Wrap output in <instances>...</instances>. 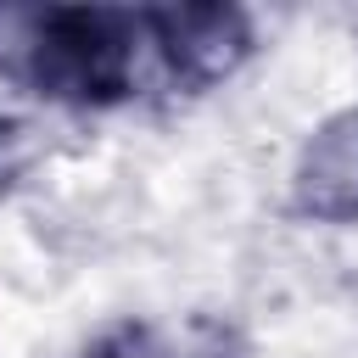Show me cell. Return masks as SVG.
<instances>
[{"instance_id":"cell-1","label":"cell","mask_w":358,"mask_h":358,"mask_svg":"<svg viewBox=\"0 0 358 358\" xmlns=\"http://www.w3.org/2000/svg\"><path fill=\"white\" fill-rule=\"evenodd\" d=\"M17 34L34 84L73 101H106L134 78L140 22L123 11H0Z\"/></svg>"},{"instance_id":"cell-2","label":"cell","mask_w":358,"mask_h":358,"mask_svg":"<svg viewBox=\"0 0 358 358\" xmlns=\"http://www.w3.org/2000/svg\"><path fill=\"white\" fill-rule=\"evenodd\" d=\"M296 196L319 218H358V112H347L324 134H313V145L296 168Z\"/></svg>"},{"instance_id":"cell-3","label":"cell","mask_w":358,"mask_h":358,"mask_svg":"<svg viewBox=\"0 0 358 358\" xmlns=\"http://www.w3.org/2000/svg\"><path fill=\"white\" fill-rule=\"evenodd\" d=\"M157 28V45L173 56V67H185L190 78H218L241 45H246V28L235 11H218V6H185V11H157L145 17Z\"/></svg>"}]
</instances>
